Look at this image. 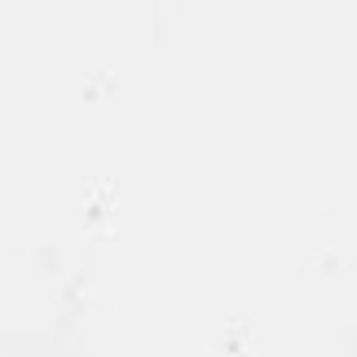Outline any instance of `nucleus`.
Returning a JSON list of instances; mask_svg holds the SVG:
<instances>
[]
</instances>
